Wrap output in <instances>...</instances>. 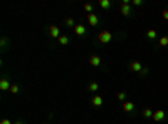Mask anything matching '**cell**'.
Returning a JSON list of instances; mask_svg holds the SVG:
<instances>
[{
	"instance_id": "obj_27",
	"label": "cell",
	"mask_w": 168,
	"mask_h": 124,
	"mask_svg": "<svg viewBox=\"0 0 168 124\" xmlns=\"http://www.w3.org/2000/svg\"><path fill=\"white\" fill-rule=\"evenodd\" d=\"M14 124H24V121H15Z\"/></svg>"
},
{
	"instance_id": "obj_22",
	"label": "cell",
	"mask_w": 168,
	"mask_h": 124,
	"mask_svg": "<svg viewBox=\"0 0 168 124\" xmlns=\"http://www.w3.org/2000/svg\"><path fill=\"white\" fill-rule=\"evenodd\" d=\"M131 3H133V5H136V7L143 5V2H141V0H131Z\"/></svg>"
},
{
	"instance_id": "obj_23",
	"label": "cell",
	"mask_w": 168,
	"mask_h": 124,
	"mask_svg": "<svg viewBox=\"0 0 168 124\" xmlns=\"http://www.w3.org/2000/svg\"><path fill=\"white\" fill-rule=\"evenodd\" d=\"M139 74H141V76H146V74H148V69H146V67H143V69L139 70Z\"/></svg>"
},
{
	"instance_id": "obj_21",
	"label": "cell",
	"mask_w": 168,
	"mask_h": 124,
	"mask_svg": "<svg viewBox=\"0 0 168 124\" xmlns=\"http://www.w3.org/2000/svg\"><path fill=\"white\" fill-rule=\"evenodd\" d=\"M116 97H118V101H124L126 99V92H118Z\"/></svg>"
},
{
	"instance_id": "obj_9",
	"label": "cell",
	"mask_w": 168,
	"mask_h": 124,
	"mask_svg": "<svg viewBox=\"0 0 168 124\" xmlns=\"http://www.w3.org/2000/svg\"><path fill=\"white\" fill-rule=\"evenodd\" d=\"M88 22L91 24V25H98L99 19L96 17V14H88Z\"/></svg>"
},
{
	"instance_id": "obj_11",
	"label": "cell",
	"mask_w": 168,
	"mask_h": 124,
	"mask_svg": "<svg viewBox=\"0 0 168 124\" xmlns=\"http://www.w3.org/2000/svg\"><path fill=\"white\" fill-rule=\"evenodd\" d=\"M123 109H124L126 112H133V111H135V104H133V102H124V104H123Z\"/></svg>"
},
{
	"instance_id": "obj_12",
	"label": "cell",
	"mask_w": 168,
	"mask_h": 124,
	"mask_svg": "<svg viewBox=\"0 0 168 124\" xmlns=\"http://www.w3.org/2000/svg\"><path fill=\"white\" fill-rule=\"evenodd\" d=\"M99 7L101 9H109L111 7V2L109 0H99Z\"/></svg>"
},
{
	"instance_id": "obj_10",
	"label": "cell",
	"mask_w": 168,
	"mask_h": 124,
	"mask_svg": "<svg viewBox=\"0 0 168 124\" xmlns=\"http://www.w3.org/2000/svg\"><path fill=\"white\" fill-rule=\"evenodd\" d=\"M10 86H12V84H10L7 79H2V81H0V89H2V91H7V89L10 91Z\"/></svg>"
},
{
	"instance_id": "obj_8",
	"label": "cell",
	"mask_w": 168,
	"mask_h": 124,
	"mask_svg": "<svg viewBox=\"0 0 168 124\" xmlns=\"http://www.w3.org/2000/svg\"><path fill=\"white\" fill-rule=\"evenodd\" d=\"M74 34H76V35H84V34H86V27L81 25V24H78V25L74 27Z\"/></svg>"
},
{
	"instance_id": "obj_25",
	"label": "cell",
	"mask_w": 168,
	"mask_h": 124,
	"mask_svg": "<svg viewBox=\"0 0 168 124\" xmlns=\"http://www.w3.org/2000/svg\"><path fill=\"white\" fill-rule=\"evenodd\" d=\"M161 15H163V19H165V20H168V10H163V12H161Z\"/></svg>"
},
{
	"instance_id": "obj_5",
	"label": "cell",
	"mask_w": 168,
	"mask_h": 124,
	"mask_svg": "<svg viewBox=\"0 0 168 124\" xmlns=\"http://www.w3.org/2000/svg\"><path fill=\"white\" fill-rule=\"evenodd\" d=\"M89 64H91L93 67H99V66H101V57H99V56H91Z\"/></svg>"
},
{
	"instance_id": "obj_18",
	"label": "cell",
	"mask_w": 168,
	"mask_h": 124,
	"mask_svg": "<svg viewBox=\"0 0 168 124\" xmlns=\"http://www.w3.org/2000/svg\"><path fill=\"white\" fill-rule=\"evenodd\" d=\"M64 24H66L67 27H76V24H74V19H72V17H67V19H66V22H64Z\"/></svg>"
},
{
	"instance_id": "obj_2",
	"label": "cell",
	"mask_w": 168,
	"mask_h": 124,
	"mask_svg": "<svg viewBox=\"0 0 168 124\" xmlns=\"http://www.w3.org/2000/svg\"><path fill=\"white\" fill-rule=\"evenodd\" d=\"M165 111H163V109H158V111H155V112H153V117H151V119H153V121H156V123H160V121H163V119H165Z\"/></svg>"
},
{
	"instance_id": "obj_15",
	"label": "cell",
	"mask_w": 168,
	"mask_h": 124,
	"mask_svg": "<svg viewBox=\"0 0 168 124\" xmlns=\"http://www.w3.org/2000/svg\"><path fill=\"white\" fill-rule=\"evenodd\" d=\"M158 44L161 45V47L168 45V35H163V37H160V39H158Z\"/></svg>"
},
{
	"instance_id": "obj_14",
	"label": "cell",
	"mask_w": 168,
	"mask_h": 124,
	"mask_svg": "<svg viewBox=\"0 0 168 124\" xmlns=\"http://www.w3.org/2000/svg\"><path fill=\"white\" fill-rule=\"evenodd\" d=\"M146 39H150V40H155V39H156V32H155L153 29H150L148 32H146Z\"/></svg>"
},
{
	"instance_id": "obj_16",
	"label": "cell",
	"mask_w": 168,
	"mask_h": 124,
	"mask_svg": "<svg viewBox=\"0 0 168 124\" xmlns=\"http://www.w3.org/2000/svg\"><path fill=\"white\" fill-rule=\"evenodd\" d=\"M57 40H59V44H61V45H67V44H69V39L66 37V35H61V37L57 39Z\"/></svg>"
},
{
	"instance_id": "obj_3",
	"label": "cell",
	"mask_w": 168,
	"mask_h": 124,
	"mask_svg": "<svg viewBox=\"0 0 168 124\" xmlns=\"http://www.w3.org/2000/svg\"><path fill=\"white\" fill-rule=\"evenodd\" d=\"M119 12H121V15H124V17L131 15V5H129V3H121Z\"/></svg>"
},
{
	"instance_id": "obj_19",
	"label": "cell",
	"mask_w": 168,
	"mask_h": 124,
	"mask_svg": "<svg viewBox=\"0 0 168 124\" xmlns=\"http://www.w3.org/2000/svg\"><path fill=\"white\" fill-rule=\"evenodd\" d=\"M84 10H86V12H89V14H93V3H84Z\"/></svg>"
},
{
	"instance_id": "obj_24",
	"label": "cell",
	"mask_w": 168,
	"mask_h": 124,
	"mask_svg": "<svg viewBox=\"0 0 168 124\" xmlns=\"http://www.w3.org/2000/svg\"><path fill=\"white\" fill-rule=\"evenodd\" d=\"M7 40H9L7 37H2L0 39V44H2V45H7Z\"/></svg>"
},
{
	"instance_id": "obj_1",
	"label": "cell",
	"mask_w": 168,
	"mask_h": 124,
	"mask_svg": "<svg viewBox=\"0 0 168 124\" xmlns=\"http://www.w3.org/2000/svg\"><path fill=\"white\" fill-rule=\"evenodd\" d=\"M111 39H113V34H111L109 30H103V32L99 34V42H103V44L111 42Z\"/></svg>"
},
{
	"instance_id": "obj_4",
	"label": "cell",
	"mask_w": 168,
	"mask_h": 124,
	"mask_svg": "<svg viewBox=\"0 0 168 124\" xmlns=\"http://www.w3.org/2000/svg\"><path fill=\"white\" fill-rule=\"evenodd\" d=\"M91 104L94 106V107H101L103 106V97L101 96H93V99H91Z\"/></svg>"
},
{
	"instance_id": "obj_13",
	"label": "cell",
	"mask_w": 168,
	"mask_h": 124,
	"mask_svg": "<svg viewBox=\"0 0 168 124\" xmlns=\"http://www.w3.org/2000/svg\"><path fill=\"white\" fill-rule=\"evenodd\" d=\"M153 112H155V111L150 109V107H145V109H143V116H145V117H153Z\"/></svg>"
},
{
	"instance_id": "obj_20",
	"label": "cell",
	"mask_w": 168,
	"mask_h": 124,
	"mask_svg": "<svg viewBox=\"0 0 168 124\" xmlns=\"http://www.w3.org/2000/svg\"><path fill=\"white\" fill-rule=\"evenodd\" d=\"M10 92H12V94H17V92H19V86H17V84H12V86H10Z\"/></svg>"
},
{
	"instance_id": "obj_6",
	"label": "cell",
	"mask_w": 168,
	"mask_h": 124,
	"mask_svg": "<svg viewBox=\"0 0 168 124\" xmlns=\"http://www.w3.org/2000/svg\"><path fill=\"white\" fill-rule=\"evenodd\" d=\"M129 69L135 70V72H139V70L143 69V66H141V62H138V60H133V62L129 64Z\"/></svg>"
},
{
	"instance_id": "obj_17",
	"label": "cell",
	"mask_w": 168,
	"mask_h": 124,
	"mask_svg": "<svg viewBox=\"0 0 168 124\" xmlns=\"http://www.w3.org/2000/svg\"><path fill=\"white\" fill-rule=\"evenodd\" d=\"M88 89H89V91H91V92H96V91H98V89H99V84H98V82H91Z\"/></svg>"
},
{
	"instance_id": "obj_26",
	"label": "cell",
	"mask_w": 168,
	"mask_h": 124,
	"mask_svg": "<svg viewBox=\"0 0 168 124\" xmlns=\"http://www.w3.org/2000/svg\"><path fill=\"white\" fill-rule=\"evenodd\" d=\"M0 124H12V121H10V119H2Z\"/></svg>"
},
{
	"instance_id": "obj_7",
	"label": "cell",
	"mask_w": 168,
	"mask_h": 124,
	"mask_svg": "<svg viewBox=\"0 0 168 124\" xmlns=\"http://www.w3.org/2000/svg\"><path fill=\"white\" fill-rule=\"evenodd\" d=\"M49 34H50V37H54V39H59V27H56V25H50V29H49Z\"/></svg>"
}]
</instances>
